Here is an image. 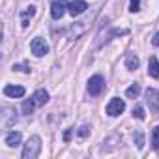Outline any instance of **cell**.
<instances>
[{"mask_svg": "<svg viewBox=\"0 0 159 159\" xmlns=\"http://www.w3.org/2000/svg\"><path fill=\"white\" fill-rule=\"evenodd\" d=\"M47 101H49V92H47V90H36L30 99H25V103H23V112L30 116L36 109L43 107Z\"/></svg>", "mask_w": 159, "mask_h": 159, "instance_id": "obj_1", "label": "cell"}, {"mask_svg": "<svg viewBox=\"0 0 159 159\" xmlns=\"http://www.w3.org/2000/svg\"><path fill=\"white\" fill-rule=\"evenodd\" d=\"M39 152H41V139L38 137V135H32L28 140H26V144L23 146V159H36L38 155H39Z\"/></svg>", "mask_w": 159, "mask_h": 159, "instance_id": "obj_2", "label": "cell"}, {"mask_svg": "<svg viewBox=\"0 0 159 159\" xmlns=\"http://www.w3.org/2000/svg\"><path fill=\"white\" fill-rule=\"evenodd\" d=\"M105 90V79L101 75H94L88 81V94L90 96H99Z\"/></svg>", "mask_w": 159, "mask_h": 159, "instance_id": "obj_3", "label": "cell"}, {"mask_svg": "<svg viewBox=\"0 0 159 159\" xmlns=\"http://www.w3.org/2000/svg\"><path fill=\"white\" fill-rule=\"evenodd\" d=\"M144 98H146V105L150 107V111L153 114H159V90L148 88L146 94H144Z\"/></svg>", "mask_w": 159, "mask_h": 159, "instance_id": "obj_4", "label": "cell"}, {"mask_svg": "<svg viewBox=\"0 0 159 159\" xmlns=\"http://www.w3.org/2000/svg\"><path fill=\"white\" fill-rule=\"evenodd\" d=\"M30 51H32L34 56L41 58V56H45V54L49 52V45L45 43L43 38H34V39L30 41Z\"/></svg>", "mask_w": 159, "mask_h": 159, "instance_id": "obj_5", "label": "cell"}, {"mask_svg": "<svg viewBox=\"0 0 159 159\" xmlns=\"http://www.w3.org/2000/svg\"><path fill=\"white\" fill-rule=\"evenodd\" d=\"M124 111H125V101L120 99V98H112V99L109 101V105H107V114L112 116V118L120 116Z\"/></svg>", "mask_w": 159, "mask_h": 159, "instance_id": "obj_6", "label": "cell"}, {"mask_svg": "<svg viewBox=\"0 0 159 159\" xmlns=\"http://www.w3.org/2000/svg\"><path fill=\"white\" fill-rule=\"evenodd\" d=\"M67 2L66 0H52V4H51V17L52 19H62L64 17V13L67 11Z\"/></svg>", "mask_w": 159, "mask_h": 159, "instance_id": "obj_7", "label": "cell"}, {"mask_svg": "<svg viewBox=\"0 0 159 159\" xmlns=\"http://www.w3.org/2000/svg\"><path fill=\"white\" fill-rule=\"evenodd\" d=\"M86 10H88V4L84 2V0H73V2H69V6H67V11H69L73 17L84 13Z\"/></svg>", "mask_w": 159, "mask_h": 159, "instance_id": "obj_8", "label": "cell"}, {"mask_svg": "<svg viewBox=\"0 0 159 159\" xmlns=\"http://www.w3.org/2000/svg\"><path fill=\"white\" fill-rule=\"evenodd\" d=\"M25 94H26V90L23 88V86H15V84H8L6 88H4V96H8V98H25Z\"/></svg>", "mask_w": 159, "mask_h": 159, "instance_id": "obj_9", "label": "cell"}, {"mask_svg": "<svg viewBox=\"0 0 159 159\" xmlns=\"http://www.w3.org/2000/svg\"><path fill=\"white\" fill-rule=\"evenodd\" d=\"M21 139H23V135H21L19 131H10V133L6 135L4 142H6L10 148H17V146L21 144Z\"/></svg>", "mask_w": 159, "mask_h": 159, "instance_id": "obj_10", "label": "cell"}, {"mask_svg": "<svg viewBox=\"0 0 159 159\" xmlns=\"http://www.w3.org/2000/svg\"><path fill=\"white\" fill-rule=\"evenodd\" d=\"M148 75L153 79H159V60L157 56H150L148 60Z\"/></svg>", "mask_w": 159, "mask_h": 159, "instance_id": "obj_11", "label": "cell"}, {"mask_svg": "<svg viewBox=\"0 0 159 159\" xmlns=\"http://www.w3.org/2000/svg\"><path fill=\"white\" fill-rule=\"evenodd\" d=\"M139 66H140V60H139L137 54H127V56H125V67H127L129 71H135Z\"/></svg>", "mask_w": 159, "mask_h": 159, "instance_id": "obj_12", "label": "cell"}, {"mask_svg": "<svg viewBox=\"0 0 159 159\" xmlns=\"http://www.w3.org/2000/svg\"><path fill=\"white\" fill-rule=\"evenodd\" d=\"M34 13H36V6H28V8L21 13V17H23V28H26V26H28V19H30V17H34Z\"/></svg>", "mask_w": 159, "mask_h": 159, "instance_id": "obj_13", "label": "cell"}, {"mask_svg": "<svg viewBox=\"0 0 159 159\" xmlns=\"http://www.w3.org/2000/svg\"><path fill=\"white\" fill-rule=\"evenodd\" d=\"M139 94H140V84H137V83H135V84H131V86L125 90V96H127L129 99H137V98H139Z\"/></svg>", "mask_w": 159, "mask_h": 159, "instance_id": "obj_14", "label": "cell"}, {"mask_svg": "<svg viewBox=\"0 0 159 159\" xmlns=\"http://www.w3.org/2000/svg\"><path fill=\"white\" fill-rule=\"evenodd\" d=\"M152 146H153V150H159V125H155L152 129Z\"/></svg>", "mask_w": 159, "mask_h": 159, "instance_id": "obj_15", "label": "cell"}, {"mask_svg": "<svg viewBox=\"0 0 159 159\" xmlns=\"http://www.w3.org/2000/svg\"><path fill=\"white\" fill-rule=\"evenodd\" d=\"M90 131H92V125H88V124H84V125H81L77 129V135L81 137V139H86L88 135H90Z\"/></svg>", "mask_w": 159, "mask_h": 159, "instance_id": "obj_16", "label": "cell"}, {"mask_svg": "<svg viewBox=\"0 0 159 159\" xmlns=\"http://www.w3.org/2000/svg\"><path fill=\"white\" fill-rule=\"evenodd\" d=\"M133 139H135V142H137V148H139V150H142V148H144V135H142L140 131H135Z\"/></svg>", "mask_w": 159, "mask_h": 159, "instance_id": "obj_17", "label": "cell"}, {"mask_svg": "<svg viewBox=\"0 0 159 159\" xmlns=\"http://www.w3.org/2000/svg\"><path fill=\"white\" fill-rule=\"evenodd\" d=\"M133 116H135L137 120H144V118H146L144 109H142V107H135V109H133Z\"/></svg>", "mask_w": 159, "mask_h": 159, "instance_id": "obj_18", "label": "cell"}, {"mask_svg": "<svg viewBox=\"0 0 159 159\" xmlns=\"http://www.w3.org/2000/svg\"><path fill=\"white\" fill-rule=\"evenodd\" d=\"M139 10H140V0H131V2H129V11L137 13Z\"/></svg>", "mask_w": 159, "mask_h": 159, "instance_id": "obj_19", "label": "cell"}, {"mask_svg": "<svg viewBox=\"0 0 159 159\" xmlns=\"http://www.w3.org/2000/svg\"><path fill=\"white\" fill-rule=\"evenodd\" d=\"M71 135H73V129H67V131L64 133V140L69 142V140H71Z\"/></svg>", "mask_w": 159, "mask_h": 159, "instance_id": "obj_20", "label": "cell"}, {"mask_svg": "<svg viewBox=\"0 0 159 159\" xmlns=\"http://www.w3.org/2000/svg\"><path fill=\"white\" fill-rule=\"evenodd\" d=\"M13 69H19V71H25V73H28L30 69L26 67V66H23V64H19V66H13Z\"/></svg>", "mask_w": 159, "mask_h": 159, "instance_id": "obj_21", "label": "cell"}, {"mask_svg": "<svg viewBox=\"0 0 159 159\" xmlns=\"http://www.w3.org/2000/svg\"><path fill=\"white\" fill-rule=\"evenodd\" d=\"M152 43H153V47H159V32H155V36H153Z\"/></svg>", "mask_w": 159, "mask_h": 159, "instance_id": "obj_22", "label": "cell"}]
</instances>
